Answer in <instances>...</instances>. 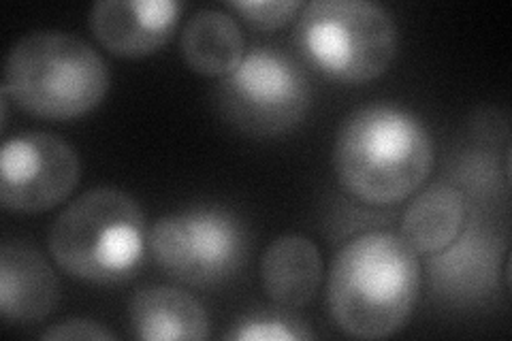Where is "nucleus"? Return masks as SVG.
I'll return each mask as SVG.
<instances>
[{
	"label": "nucleus",
	"mask_w": 512,
	"mask_h": 341,
	"mask_svg": "<svg viewBox=\"0 0 512 341\" xmlns=\"http://www.w3.org/2000/svg\"><path fill=\"white\" fill-rule=\"evenodd\" d=\"M340 186L363 203L393 205L419 190L434 169L436 148L416 113L387 103L352 109L333 141Z\"/></svg>",
	"instance_id": "obj_1"
},
{
	"label": "nucleus",
	"mask_w": 512,
	"mask_h": 341,
	"mask_svg": "<svg viewBox=\"0 0 512 341\" xmlns=\"http://www.w3.org/2000/svg\"><path fill=\"white\" fill-rule=\"evenodd\" d=\"M419 295V254L391 231L350 239L329 269V314L350 337L384 339L402 331Z\"/></svg>",
	"instance_id": "obj_2"
},
{
	"label": "nucleus",
	"mask_w": 512,
	"mask_h": 341,
	"mask_svg": "<svg viewBox=\"0 0 512 341\" xmlns=\"http://www.w3.org/2000/svg\"><path fill=\"white\" fill-rule=\"evenodd\" d=\"M109 86L107 62L86 39L41 28L11 45L0 90L30 116L62 122L99 107Z\"/></svg>",
	"instance_id": "obj_3"
},
{
	"label": "nucleus",
	"mask_w": 512,
	"mask_h": 341,
	"mask_svg": "<svg viewBox=\"0 0 512 341\" xmlns=\"http://www.w3.org/2000/svg\"><path fill=\"white\" fill-rule=\"evenodd\" d=\"M146 214L120 188L101 186L64 207L47 233L54 263L90 284L131 280L146 252Z\"/></svg>",
	"instance_id": "obj_4"
},
{
	"label": "nucleus",
	"mask_w": 512,
	"mask_h": 341,
	"mask_svg": "<svg viewBox=\"0 0 512 341\" xmlns=\"http://www.w3.org/2000/svg\"><path fill=\"white\" fill-rule=\"evenodd\" d=\"M295 39L316 71L367 84L389 71L399 32L393 15L372 0H314L297 15Z\"/></svg>",
	"instance_id": "obj_5"
},
{
	"label": "nucleus",
	"mask_w": 512,
	"mask_h": 341,
	"mask_svg": "<svg viewBox=\"0 0 512 341\" xmlns=\"http://www.w3.org/2000/svg\"><path fill=\"white\" fill-rule=\"evenodd\" d=\"M216 103L224 118L254 137L293 131L312 105L310 79L301 64L276 47H252L239 67L222 77Z\"/></svg>",
	"instance_id": "obj_6"
},
{
	"label": "nucleus",
	"mask_w": 512,
	"mask_h": 341,
	"mask_svg": "<svg viewBox=\"0 0 512 341\" xmlns=\"http://www.w3.org/2000/svg\"><path fill=\"white\" fill-rule=\"evenodd\" d=\"M156 265L169 278L207 288L231 280L248 258V229L224 207H192L158 218L148 237Z\"/></svg>",
	"instance_id": "obj_7"
},
{
	"label": "nucleus",
	"mask_w": 512,
	"mask_h": 341,
	"mask_svg": "<svg viewBox=\"0 0 512 341\" xmlns=\"http://www.w3.org/2000/svg\"><path fill=\"white\" fill-rule=\"evenodd\" d=\"M79 175L69 141L41 131L13 135L0 152V203L15 214H43L71 197Z\"/></svg>",
	"instance_id": "obj_8"
},
{
	"label": "nucleus",
	"mask_w": 512,
	"mask_h": 341,
	"mask_svg": "<svg viewBox=\"0 0 512 341\" xmlns=\"http://www.w3.org/2000/svg\"><path fill=\"white\" fill-rule=\"evenodd\" d=\"M178 0H99L90 9V30L109 54L143 58L158 52L180 24Z\"/></svg>",
	"instance_id": "obj_9"
},
{
	"label": "nucleus",
	"mask_w": 512,
	"mask_h": 341,
	"mask_svg": "<svg viewBox=\"0 0 512 341\" xmlns=\"http://www.w3.org/2000/svg\"><path fill=\"white\" fill-rule=\"evenodd\" d=\"M60 280L47 258L22 241L0 248V314L7 322L32 324L56 312Z\"/></svg>",
	"instance_id": "obj_10"
},
{
	"label": "nucleus",
	"mask_w": 512,
	"mask_h": 341,
	"mask_svg": "<svg viewBox=\"0 0 512 341\" xmlns=\"http://www.w3.org/2000/svg\"><path fill=\"white\" fill-rule=\"evenodd\" d=\"M128 327L143 341H201L210 337V316L182 288L143 286L128 301Z\"/></svg>",
	"instance_id": "obj_11"
},
{
	"label": "nucleus",
	"mask_w": 512,
	"mask_h": 341,
	"mask_svg": "<svg viewBox=\"0 0 512 341\" xmlns=\"http://www.w3.org/2000/svg\"><path fill=\"white\" fill-rule=\"evenodd\" d=\"M323 282V256L316 243L301 233H284L261 256V284L278 307L308 305Z\"/></svg>",
	"instance_id": "obj_12"
},
{
	"label": "nucleus",
	"mask_w": 512,
	"mask_h": 341,
	"mask_svg": "<svg viewBox=\"0 0 512 341\" xmlns=\"http://www.w3.org/2000/svg\"><path fill=\"white\" fill-rule=\"evenodd\" d=\"M468 222V199L451 184L416 194L402 218V237L416 254L434 256L451 248Z\"/></svg>",
	"instance_id": "obj_13"
},
{
	"label": "nucleus",
	"mask_w": 512,
	"mask_h": 341,
	"mask_svg": "<svg viewBox=\"0 0 512 341\" xmlns=\"http://www.w3.org/2000/svg\"><path fill=\"white\" fill-rule=\"evenodd\" d=\"M180 52L190 71L205 77H227L244 60L246 39L231 13L199 9L182 28Z\"/></svg>",
	"instance_id": "obj_14"
},
{
	"label": "nucleus",
	"mask_w": 512,
	"mask_h": 341,
	"mask_svg": "<svg viewBox=\"0 0 512 341\" xmlns=\"http://www.w3.org/2000/svg\"><path fill=\"white\" fill-rule=\"evenodd\" d=\"M224 337L235 341H303L316 339V333L299 320L259 314L242 318Z\"/></svg>",
	"instance_id": "obj_15"
},
{
	"label": "nucleus",
	"mask_w": 512,
	"mask_h": 341,
	"mask_svg": "<svg viewBox=\"0 0 512 341\" xmlns=\"http://www.w3.org/2000/svg\"><path fill=\"white\" fill-rule=\"evenodd\" d=\"M227 7L254 30L271 32L293 22L303 3L301 0H229Z\"/></svg>",
	"instance_id": "obj_16"
},
{
	"label": "nucleus",
	"mask_w": 512,
	"mask_h": 341,
	"mask_svg": "<svg viewBox=\"0 0 512 341\" xmlns=\"http://www.w3.org/2000/svg\"><path fill=\"white\" fill-rule=\"evenodd\" d=\"M43 341H114L116 335L111 333L101 322L90 320V318H69L62 320L54 327L45 329L41 333Z\"/></svg>",
	"instance_id": "obj_17"
}]
</instances>
